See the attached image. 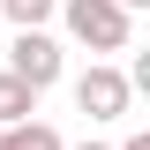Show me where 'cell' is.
<instances>
[{
    "mask_svg": "<svg viewBox=\"0 0 150 150\" xmlns=\"http://www.w3.org/2000/svg\"><path fill=\"white\" fill-rule=\"evenodd\" d=\"M53 15L68 23V38H75V45H90V53H128L135 8H120V0H60Z\"/></svg>",
    "mask_w": 150,
    "mask_h": 150,
    "instance_id": "cell-1",
    "label": "cell"
},
{
    "mask_svg": "<svg viewBox=\"0 0 150 150\" xmlns=\"http://www.w3.org/2000/svg\"><path fill=\"white\" fill-rule=\"evenodd\" d=\"M75 105L90 112V128H105V120H128V105H135V83L120 68H105V60H90V68L75 75Z\"/></svg>",
    "mask_w": 150,
    "mask_h": 150,
    "instance_id": "cell-2",
    "label": "cell"
},
{
    "mask_svg": "<svg viewBox=\"0 0 150 150\" xmlns=\"http://www.w3.org/2000/svg\"><path fill=\"white\" fill-rule=\"evenodd\" d=\"M8 75H23L30 90H53L60 83V38L38 23V30H15V45H8Z\"/></svg>",
    "mask_w": 150,
    "mask_h": 150,
    "instance_id": "cell-3",
    "label": "cell"
},
{
    "mask_svg": "<svg viewBox=\"0 0 150 150\" xmlns=\"http://www.w3.org/2000/svg\"><path fill=\"white\" fill-rule=\"evenodd\" d=\"M0 150H68V143H60V128H45V120H8V128H0Z\"/></svg>",
    "mask_w": 150,
    "mask_h": 150,
    "instance_id": "cell-4",
    "label": "cell"
},
{
    "mask_svg": "<svg viewBox=\"0 0 150 150\" xmlns=\"http://www.w3.org/2000/svg\"><path fill=\"white\" fill-rule=\"evenodd\" d=\"M30 112H38V90L23 83V75L0 68V128H8V120H30Z\"/></svg>",
    "mask_w": 150,
    "mask_h": 150,
    "instance_id": "cell-5",
    "label": "cell"
},
{
    "mask_svg": "<svg viewBox=\"0 0 150 150\" xmlns=\"http://www.w3.org/2000/svg\"><path fill=\"white\" fill-rule=\"evenodd\" d=\"M53 8H60V0H0V15L15 23V30H38V23H53Z\"/></svg>",
    "mask_w": 150,
    "mask_h": 150,
    "instance_id": "cell-6",
    "label": "cell"
},
{
    "mask_svg": "<svg viewBox=\"0 0 150 150\" xmlns=\"http://www.w3.org/2000/svg\"><path fill=\"white\" fill-rule=\"evenodd\" d=\"M75 150H112V143H75Z\"/></svg>",
    "mask_w": 150,
    "mask_h": 150,
    "instance_id": "cell-7",
    "label": "cell"
},
{
    "mask_svg": "<svg viewBox=\"0 0 150 150\" xmlns=\"http://www.w3.org/2000/svg\"><path fill=\"white\" fill-rule=\"evenodd\" d=\"M120 8H150V0H120Z\"/></svg>",
    "mask_w": 150,
    "mask_h": 150,
    "instance_id": "cell-8",
    "label": "cell"
}]
</instances>
